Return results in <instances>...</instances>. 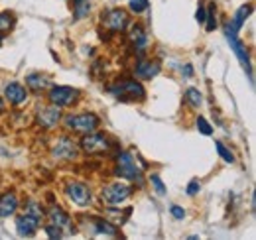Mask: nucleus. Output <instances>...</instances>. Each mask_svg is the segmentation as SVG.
I'll list each match as a JSON object with an SVG mask.
<instances>
[{
  "label": "nucleus",
  "mask_w": 256,
  "mask_h": 240,
  "mask_svg": "<svg viewBox=\"0 0 256 240\" xmlns=\"http://www.w3.org/2000/svg\"><path fill=\"white\" fill-rule=\"evenodd\" d=\"M132 191H134V189H132L130 185H126V183H108V185L100 191V199H102L104 205L116 207V205L124 203L126 199H130Z\"/></svg>",
  "instance_id": "1"
},
{
  "label": "nucleus",
  "mask_w": 256,
  "mask_h": 240,
  "mask_svg": "<svg viewBox=\"0 0 256 240\" xmlns=\"http://www.w3.org/2000/svg\"><path fill=\"white\" fill-rule=\"evenodd\" d=\"M236 34H238V32L234 30L230 24H224V36H226V40H228V46L232 48L234 56L238 58L240 65H242V69L246 71V75L252 79V67H250V60H248V52H246L244 44L238 40V36H236Z\"/></svg>",
  "instance_id": "2"
},
{
  "label": "nucleus",
  "mask_w": 256,
  "mask_h": 240,
  "mask_svg": "<svg viewBox=\"0 0 256 240\" xmlns=\"http://www.w3.org/2000/svg\"><path fill=\"white\" fill-rule=\"evenodd\" d=\"M114 174H116L118 178H122V180L138 181V183H142V168H138V166H136L134 158H132L128 152H122V154L118 156Z\"/></svg>",
  "instance_id": "3"
},
{
  "label": "nucleus",
  "mask_w": 256,
  "mask_h": 240,
  "mask_svg": "<svg viewBox=\"0 0 256 240\" xmlns=\"http://www.w3.org/2000/svg\"><path fill=\"white\" fill-rule=\"evenodd\" d=\"M65 126L77 134H89L98 126V118L91 112H81V114H69L65 116Z\"/></svg>",
  "instance_id": "4"
},
{
  "label": "nucleus",
  "mask_w": 256,
  "mask_h": 240,
  "mask_svg": "<svg viewBox=\"0 0 256 240\" xmlns=\"http://www.w3.org/2000/svg\"><path fill=\"white\" fill-rule=\"evenodd\" d=\"M79 146L85 154H102V152H108L110 142L104 132H89L81 138Z\"/></svg>",
  "instance_id": "5"
},
{
  "label": "nucleus",
  "mask_w": 256,
  "mask_h": 240,
  "mask_svg": "<svg viewBox=\"0 0 256 240\" xmlns=\"http://www.w3.org/2000/svg\"><path fill=\"white\" fill-rule=\"evenodd\" d=\"M110 92L120 100H142L144 98V87L136 81H122L114 87H110Z\"/></svg>",
  "instance_id": "6"
},
{
  "label": "nucleus",
  "mask_w": 256,
  "mask_h": 240,
  "mask_svg": "<svg viewBox=\"0 0 256 240\" xmlns=\"http://www.w3.org/2000/svg\"><path fill=\"white\" fill-rule=\"evenodd\" d=\"M65 195H67L75 205H79V207L91 205V191H89V187H87L85 183H81V181H69V183L65 185Z\"/></svg>",
  "instance_id": "7"
},
{
  "label": "nucleus",
  "mask_w": 256,
  "mask_h": 240,
  "mask_svg": "<svg viewBox=\"0 0 256 240\" xmlns=\"http://www.w3.org/2000/svg\"><path fill=\"white\" fill-rule=\"evenodd\" d=\"M79 98V90L77 89H71V87H54L50 90V100L52 104L64 108V106H71L75 100Z\"/></svg>",
  "instance_id": "8"
},
{
  "label": "nucleus",
  "mask_w": 256,
  "mask_h": 240,
  "mask_svg": "<svg viewBox=\"0 0 256 240\" xmlns=\"http://www.w3.org/2000/svg\"><path fill=\"white\" fill-rule=\"evenodd\" d=\"M102 22L110 32H124L128 26V14L120 8H112L102 16Z\"/></svg>",
  "instance_id": "9"
},
{
  "label": "nucleus",
  "mask_w": 256,
  "mask_h": 240,
  "mask_svg": "<svg viewBox=\"0 0 256 240\" xmlns=\"http://www.w3.org/2000/svg\"><path fill=\"white\" fill-rule=\"evenodd\" d=\"M77 154H79V148L69 136H62L58 140V144L54 146V158L56 160H75Z\"/></svg>",
  "instance_id": "10"
},
{
  "label": "nucleus",
  "mask_w": 256,
  "mask_h": 240,
  "mask_svg": "<svg viewBox=\"0 0 256 240\" xmlns=\"http://www.w3.org/2000/svg\"><path fill=\"white\" fill-rule=\"evenodd\" d=\"M38 124L42 126V128H54V126H58V122L62 120V110H60V106H56V104H50V106H44L40 112H38Z\"/></svg>",
  "instance_id": "11"
},
{
  "label": "nucleus",
  "mask_w": 256,
  "mask_h": 240,
  "mask_svg": "<svg viewBox=\"0 0 256 240\" xmlns=\"http://www.w3.org/2000/svg\"><path fill=\"white\" fill-rule=\"evenodd\" d=\"M38 226H40V220L30 216V214H26V212L16 218V230H18L20 236H28V238L34 236L36 230H38Z\"/></svg>",
  "instance_id": "12"
},
{
  "label": "nucleus",
  "mask_w": 256,
  "mask_h": 240,
  "mask_svg": "<svg viewBox=\"0 0 256 240\" xmlns=\"http://www.w3.org/2000/svg\"><path fill=\"white\" fill-rule=\"evenodd\" d=\"M158 73H160V63L158 61L140 60L136 63V69H134V75L140 77V79H152Z\"/></svg>",
  "instance_id": "13"
},
{
  "label": "nucleus",
  "mask_w": 256,
  "mask_h": 240,
  "mask_svg": "<svg viewBox=\"0 0 256 240\" xmlns=\"http://www.w3.org/2000/svg\"><path fill=\"white\" fill-rule=\"evenodd\" d=\"M18 209V195L14 191H6L0 195V216H10Z\"/></svg>",
  "instance_id": "14"
},
{
  "label": "nucleus",
  "mask_w": 256,
  "mask_h": 240,
  "mask_svg": "<svg viewBox=\"0 0 256 240\" xmlns=\"http://www.w3.org/2000/svg\"><path fill=\"white\" fill-rule=\"evenodd\" d=\"M4 94H6V98L12 102V104H22V102H26V98H28V90L24 89L20 83H8L6 85V89H4Z\"/></svg>",
  "instance_id": "15"
},
{
  "label": "nucleus",
  "mask_w": 256,
  "mask_h": 240,
  "mask_svg": "<svg viewBox=\"0 0 256 240\" xmlns=\"http://www.w3.org/2000/svg\"><path fill=\"white\" fill-rule=\"evenodd\" d=\"M26 85L32 90H44L50 87V77L44 73H30L26 77Z\"/></svg>",
  "instance_id": "16"
},
{
  "label": "nucleus",
  "mask_w": 256,
  "mask_h": 240,
  "mask_svg": "<svg viewBox=\"0 0 256 240\" xmlns=\"http://www.w3.org/2000/svg\"><path fill=\"white\" fill-rule=\"evenodd\" d=\"M48 216L52 218V224H56V226H60V228H65V226L71 224V216H69L62 207H52Z\"/></svg>",
  "instance_id": "17"
},
{
  "label": "nucleus",
  "mask_w": 256,
  "mask_h": 240,
  "mask_svg": "<svg viewBox=\"0 0 256 240\" xmlns=\"http://www.w3.org/2000/svg\"><path fill=\"white\" fill-rule=\"evenodd\" d=\"M250 12H252V6L250 4H246V6H240L238 10H236V14H234V18H232V22H228L234 30L238 32L242 28V24H244V20L250 16Z\"/></svg>",
  "instance_id": "18"
},
{
  "label": "nucleus",
  "mask_w": 256,
  "mask_h": 240,
  "mask_svg": "<svg viewBox=\"0 0 256 240\" xmlns=\"http://www.w3.org/2000/svg\"><path fill=\"white\" fill-rule=\"evenodd\" d=\"M95 230L98 234H106V236H116L118 234V228L114 224H110L106 220H100V218L95 220Z\"/></svg>",
  "instance_id": "19"
},
{
  "label": "nucleus",
  "mask_w": 256,
  "mask_h": 240,
  "mask_svg": "<svg viewBox=\"0 0 256 240\" xmlns=\"http://www.w3.org/2000/svg\"><path fill=\"white\" fill-rule=\"evenodd\" d=\"M132 40H134V46H136L138 52H144V50H146V46H148V38H146V34H144L142 28H138V26L132 28Z\"/></svg>",
  "instance_id": "20"
},
{
  "label": "nucleus",
  "mask_w": 256,
  "mask_h": 240,
  "mask_svg": "<svg viewBox=\"0 0 256 240\" xmlns=\"http://www.w3.org/2000/svg\"><path fill=\"white\" fill-rule=\"evenodd\" d=\"M26 214H30L34 218H38L40 222H42V218H44V209H42V205L40 203H36V201H28V205H26V210H24Z\"/></svg>",
  "instance_id": "21"
},
{
  "label": "nucleus",
  "mask_w": 256,
  "mask_h": 240,
  "mask_svg": "<svg viewBox=\"0 0 256 240\" xmlns=\"http://www.w3.org/2000/svg\"><path fill=\"white\" fill-rule=\"evenodd\" d=\"M186 96H188V100L192 102V106H201L203 104V96H201V92L197 89H188V92H186Z\"/></svg>",
  "instance_id": "22"
},
{
  "label": "nucleus",
  "mask_w": 256,
  "mask_h": 240,
  "mask_svg": "<svg viewBox=\"0 0 256 240\" xmlns=\"http://www.w3.org/2000/svg\"><path fill=\"white\" fill-rule=\"evenodd\" d=\"M14 24V18L10 12H0V32H8Z\"/></svg>",
  "instance_id": "23"
},
{
  "label": "nucleus",
  "mask_w": 256,
  "mask_h": 240,
  "mask_svg": "<svg viewBox=\"0 0 256 240\" xmlns=\"http://www.w3.org/2000/svg\"><path fill=\"white\" fill-rule=\"evenodd\" d=\"M207 12H209V18H205V22H207V30L213 32L215 28H217V18H215V2H211V4H209Z\"/></svg>",
  "instance_id": "24"
},
{
  "label": "nucleus",
  "mask_w": 256,
  "mask_h": 240,
  "mask_svg": "<svg viewBox=\"0 0 256 240\" xmlns=\"http://www.w3.org/2000/svg\"><path fill=\"white\" fill-rule=\"evenodd\" d=\"M128 6L134 14H140V12L148 10V0H128Z\"/></svg>",
  "instance_id": "25"
},
{
  "label": "nucleus",
  "mask_w": 256,
  "mask_h": 240,
  "mask_svg": "<svg viewBox=\"0 0 256 240\" xmlns=\"http://www.w3.org/2000/svg\"><path fill=\"white\" fill-rule=\"evenodd\" d=\"M215 148L219 150V156L223 158V160H224V162H226V164H232V162H234V156H232L230 152H228V150H226V148H224V146H223V142H219V140H217V142H215Z\"/></svg>",
  "instance_id": "26"
},
{
  "label": "nucleus",
  "mask_w": 256,
  "mask_h": 240,
  "mask_svg": "<svg viewBox=\"0 0 256 240\" xmlns=\"http://www.w3.org/2000/svg\"><path fill=\"white\" fill-rule=\"evenodd\" d=\"M89 2H81V4H75V20H81L85 16H89Z\"/></svg>",
  "instance_id": "27"
},
{
  "label": "nucleus",
  "mask_w": 256,
  "mask_h": 240,
  "mask_svg": "<svg viewBox=\"0 0 256 240\" xmlns=\"http://www.w3.org/2000/svg\"><path fill=\"white\" fill-rule=\"evenodd\" d=\"M197 128H199V132H201V134H205V136H211V134H213L211 124H209L205 118H201V116L197 118Z\"/></svg>",
  "instance_id": "28"
},
{
  "label": "nucleus",
  "mask_w": 256,
  "mask_h": 240,
  "mask_svg": "<svg viewBox=\"0 0 256 240\" xmlns=\"http://www.w3.org/2000/svg\"><path fill=\"white\" fill-rule=\"evenodd\" d=\"M46 234H48L50 238H62V236H64V234H62V228L56 226V224H48V226H46Z\"/></svg>",
  "instance_id": "29"
},
{
  "label": "nucleus",
  "mask_w": 256,
  "mask_h": 240,
  "mask_svg": "<svg viewBox=\"0 0 256 240\" xmlns=\"http://www.w3.org/2000/svg\"><path fill=\"white\" fill-rule=\"evenodd\" d=\"M150 183H154V187H156V191L160 193V195H166V187H164V183L158 176H150Z\"/></svg>",
  "instance_id": "30"
},
{
  "label": "nucleus",
  "mask_w": 256,
  "mask_h": 240,
  "mask_svg": "<svg viewBox=\"0 0 256 240\" xmlns=\"http://www.w3.org/2000/svg\"><path fill=\"white\" fill-rule=\"evenodd\" d=\"M205 18H207V10H205L203 6H199L197 12H195V20H197L199 24H205Z\"/></svg>",
  "instance_id": "31"
},
{
  "label": "nucleus",
  "mask_w": 256,
  "mask_h": 240,
  "mask_svg": "<svg viewBox=\"0 0 256 240\" xmlns=\"http://www.w3.org/2000/svg\"><path fill=\"white\" fill-rule=\"evenodd\" d=\"M199 193V181L193 180L190 181V185H188V195H197Z\"/></svg>",
  "instance_id": "32"
},
{
  "label": "nucleus",
  "mask_w": 256,
  "mask_h": 240,
  "mask_svg": "<svg viewBox=\"0 0 256 240\" xmlns=\"http://www.w3.org/2000/svg\"><path fill=\"white\" fill-rule=\"evenodd\" d=\"M172 214H174L176 218H184V216H186V210L182 209V207H178V205H174V207H172Z\"/></svg>",
  "instance_id": "33"
},
{
  "label": "nucleus",
  "mask_w": 256,
  "mask_h": 240,
  "mask_svg": "<svg viewBox=\"0 0 256 240\" xmlns=\"http://www.w3.org/2000/svg\"><path fill=\"white\" fill-rule=\"evenodd\" d=\"M192 71H193L192 65H186V77H192V75H193Z\"/></svg>",
  "instance_id": "34"
},
{
  "label": "nucleus",
  "mask_w": 256,
  "mask_h": 240,
  "mask_svg": "<svg viewBox=\"0 0 256 240\" xmlns=\"http://www.w3.org/2000/svg\"><path fill=\"white\" fill-rule=\"evenodd\" d=\"M4 110V104H2V98H0V112Z\"/></svg>",
  "instance_id": "35"
},
{
  "label": "nucleus",
  "mask_w": 256,
  "mask_h": 240,
  "mask_svg": "<svg viewBox=\"0 0 256 240\" xmlns=\"http://www.w3.org/2000/svg\"><path fill=\"white\" fill-rule=\"evenodd\" d=\"M81 2H89V0H75V4H81Z\"/></svg>",
  "instance_id": "36"
},
{
  "label": "nucleus",
  "mask_w": 256,
  "mask_h": 240,
  "mask_svg": "<svg viewBox=\"0 0 256 240\" xmlns=\"http://www.w3.org/2000/svg\"><path fill=\"white\" fill-rule=\"evenodd\" d=\"M0 46H2V36H0Z\"/></svg>",
  "instance_id": "37"
}]
</instances>
